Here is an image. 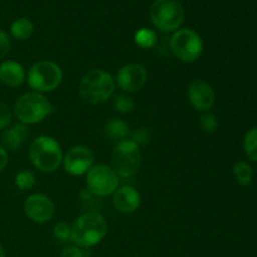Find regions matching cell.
Returning a JSON list of instances; mask_svg holds the SVG:
<instances>
[{"instance_id":"9","label":"cell","mask_w":257,"mask_h":257,"mask_svg":"<svg viewBox=\"0 0 257 257\" xmlns=\"http://www.w3.org/2000/svg\"><path fill=\"white\" fill-rule=\"evenodd\" d=\"M87 187L94 196L107 197L118 188V176L112 167L107 165H95L87 172Z\"/></svg>"},{"instance_id":"27","label":"cell","mask_w":257,"mask_h":257,"mask_svg":"<svg viewBox=\"0 0 257 257\" xmlns=\"http://www.w3.org/2000/svg\"><path fill=\"white\" fill-rule=\"evenodd\" d=\"M151 140V135H150V131L147 128H140V130L136 131L132 136V141L133 142L137 143L138 146L142 145H147Z\"/></svg>"},{"instance_id":"32","label":"cell","mask_w":257,"mask_h":257,"mask_svg":"<svg viewBox=\"0 0 257 257\" xmlns=\"http://www.w3.org/2000/svg\"><path fill=\"white\" fill-rule=\"evenodd\" d=\"M0 257H5V251H4V248H3L2 245H0Z\"/></svg>"},{"instance_id":"2","label":"cell","mask_w":257,"mask_h":257,"mask_svg":"<svg viewBox=\"0 0 257 257\" xmlns=\"http://www.w3.org/2000/svg\"><path fill=\"white\" fill-rule=\"evenodd\" d=\"M108 232L105 218L98 212H88L77 218L72 226L70 240L78 247H92L99 243Z\"/></svg>"},{"instance_id":"29","label":"cell","mask_w":257,"mask_h":257,"mask_svg":"<svg viewBox=\"0 0 257 257\" xmlns=\"http://www.w3.org/2000/svg\"><path fill=\"white\" fill-rule=\"evenodd\" d=\"M87 253L78 246H68L63 250L60 257H85Z\"/></svg>"},{"instance_id":"15","label":"cell","mask_w":257,"mask_h":257,"mask_svg":"<svg viewBox=\"0 0 257 257\" xmlns=\"http://www.w3.org/2000/svg\"><path fill=\"white\" fill-rule=\"evenodd\" d=\"M24 68L17 62L5 60L0 64V82L10 88H17L24 83Z\"/></svg>"},{"instance_id":"12","label":"cell","mask_w":257,"mask_h":257,"mask_svg":"<svg viewBox=\"0 0 257 257\" xmlns=\"http://www.w3.org/2000/svg\"><path fill=\"white\" fill-rule=\"evenodd\" d=\"M54 203L44 195H32L25 200L24 212L29 220L35 223H45L54 216Z\"/></svg>"},{"instance_id":"19","label":"cell","mask_w":257,"mask_h":257,"mask_svg":"<svg viewBox=\"0 0 257 257\" xmlns=\"http://www.w3.org/2000/svg\"><path fill=\"white\" fill-rule=\"evenodd\" d=\"M233 175H235L236 181H237L241 186H247L250 185L251 181H252V167H251L247 162L240 161V162H237L233 166Z\"/></svg>"},{"instance_id":"4","label":"cell","mask_w":257,"mask_h":257,"mask_svg":"<svg viewBox=\"0 0 257 257\" xmlns=\"http://www.w3.org/2000/svg\"><path fill=\"white\" fill-rule=\"evenodd\" d=\"M53 107L49 100L38 92L23 94L14 104V114L22 124H35L52 113Z\"/></svg>"},{"instance_id":"21","label":"cell","mask_w":257,"mask_h":257,"mask_svg":"<svg viewBox=\"0 0 257 257\" xmlns=\"http://www.w3.org/2000/svg\"><path fill=\"white\" fill-rule=\"evenodd\" d=\"M243 150L246 156L253 162H257V127L251 128L243 138Z\"/></svg>"},{"instance_id":"1","label":"cell","mask_w":257,"mask_h":257,"mask_svg":"<svg viewBox=\"0 0 257 257\" xmlns=\"http://www.w3.org/2000/svg\"><path fill=\"white\" fill-rule=\"evenodd\" d=\"M115 89V80L108 72L92 69L85 73L79 83L80 98L88 104H100L109 99Z\"/></svg>"},{"instance_id":"6","label":"cell","mask_w":257,"mask_h":257,"mask_svg":"<svg viewBox=\"0 0 257 257\" xmlns=\"http://www.w3.org/2000/svg\"><path fill=\"white\" fill-rule=\"evenodd\" d=\"M63 79L62 69L50 60H42L32 65L28 72V84L38 93L53 92Z\"/></svg>"},{"instance_id":"17","label":"cell","mask_w":257,"mask_h":257,"mask_svg":"<svg viewBox=\"0 0 257 257\" xmlns=\"http://www.w3.org/2000/svg\"><path fill=\"white\" fill-rule=\"evenodd\" d=\"M104 135L109 137L110 140L120 142L123 140H127L128 135H130V128H128L127 123L124 120L113 118L105 124Z\"/></svg>"},{"instance_id":"20","label":"cell","mask_w":257,"mask_h":257,"mask_svg":"<svg viewBox=\"0 0 257 257\" xmlns=\"http://www.w3.org/2000/svg\"><path fill=\"white\" fill-rule=\"evenodd\" d=\"M135 42L142 49H150V48H153L157 44V37H156V33L152 32L151 29L142 28V29L136 33Z\"/></svg>"},{"instance_id":"25","label":"cell","mask_w":257,"mask_h":257,"mask_svg":"<svg viewBox=\"0 0 257 257\" xmlns=\"http://www.w3.org/2000/svg\"><path fill=\"white\" fill-rule=\"evenodd\" d=\"M54 237L60 241H68L70 240V235H72V226H69L65 222H59L54 226Z\"/></svg>"},{"instance_id":"13","label":"cell","mask_w":257,"mask_h":257,"mask_svg":"<svg viewBox=\"0 0 257 257\" xmlns=\"http://www.w3.org/2000/svg\"><path fill=\"white\" fill-rule=\"evenodd\" d=\"M187 94L191 105L200 112H208L215 104V92L205 80H193L188 87Z\"/></svg>"},{"instance_id":"10","label":"cell","mask_w":257,"mask_h":257,"mask_svg":"<svg viewBox=\"0 0 257 257\" xmlns=\"http://www.w3.org/2000/svg\"><path fill=\"white\" fill-rule=\"evenodd\" d=\"M148 79V72L141 64H127L118 70L115 84L128 93L138 92L145 87Z\"/></svg>"},{"instance_id":"28","label":"cell","mask_w":257,"mask_h":257,"mask_svg":"<svg viewBox=\"0 0 257 257\" xmlns=\"http://www.w3.org/2000/svg\"><path fill=\"white\" fill-rule=\"evenodd\" d=\"M10 38L5 32L0 30V60L4 59L10 52Z\"/></svg>"},{"instance_id":"24","label":"cell","mask_w":257,"mask_h":257,"mask_svg":"<svg viewBox=\"0 0 257 257\" xmlns=\"http://www.w3.org/2000/svg\"><path fill=\"white\" fill-rule=\"evenodd\" d=\"M200 125L206 133H213L218 128L217 117L211 112H203L200 115Z\"/></svg>"},{"instance_id":"14","label":"cell","mask_w":257,"mask_h":257,"mask_svg":"<svg viewBox=\"0 0 257 257\" xmlns=\"http://www.w3.org/2000/svg\"><path fill=\"white\" fill-rule=\"evenodd\" d=\"M141 196L131 186H123L113 193V206L122 213H132L140 207Z\"/></svg>"},{"instance_id":"3","label":"cell","mask_w":257,"mask_h":257,"mask_svg":"<svg viewBox=\"0 0 257 257\" xmlns=\"http://www.w3.org/2000/svg\"><path fill=\"white\" fill-rule=\"evenodd\" d=\"M29 158L33 166L42 172L50 173L58 170L63 161L62 147L53 137L40 136L29 146Z\"/></svg>"},{"instance_id":"31","label":"cell","mask_w":257,"mask_h":257,"mask_svg":"<svg viewBox=\"0 0 257 257\" xmlns=\"http://www.w3.org/2000/svg\"><path fill=\"white\" fill-rule=\"evenodd\" d=\"M93 196H94V195H93V192H92V191H90L89 188H88V187H87V188H84V190L80 191V193H79V197L82 198L83 201L90 200V198H92Z\"/></svg>"},{"instance_id":"30","label":"cell","mask_w":257,"mask_h":257,"mask_svg":"<svg viewBox=\"0 0 257 257\" xmlns=\"http://www.w3.org/2000/svg\"><path fill=\"white\" fill-rule=\"evenodd\" d=\"M8 161H9V158H8L7 150H5L3 146H0V172H2L5 167H7Z\"/></svg>"},{"instance_id":"5","label":"cell","mask_w":257,"mask_h":257,"mask_svg":"<svg viewBox=\"0 0 257 257\" xmlns=\"http://www.w3.org/2000/svg\"><path fill=\"white\" fill-rule=\"evenodd\" d=\"M152 23L161 32H175L182 24L185 10L178 0H156L150 9Z\"/></svg>"},{"instance_id":"23","label":"cell","mask_w":257,"mask_h":257,"mask_svg":"<svg viewBox=\"0 0 257 257\" xmlns=\"http://www.w3.org/2000/svg\"><path fill=\"white\" fill-rule=\"evenodd\" d=\"M15 186L22 191L32 190L35 186L34 173L30 172V171L28 170L20 171V172L15 176Z\"/></svg>"},{"instance_id":"18","label":"cell","mask_w":257,"mask_h":257,"mask_svg":"<svg viewBox=\"0 0 257 257\" xmlns=\"http://www.w3.org/2000/svg\"><path fill=\"white\" fill-rule=\"evenodd\" d=\"M10 33L13 37L18 40H27L34 33V24L32 20L27 19V18H20L17 19L10 27Z\"/></svg>"},{"instance_id":"22","label":"cell","mask_w":257,"mask_h":257,"mask_svg":"<svg viewBox=\"0 0 257 257\" xmlns=\"http://www.w3.org/2000/svg\"><path fill=\"white\" fill-rule=\"evenodd\" d=\"M113 107H114V109L118 113L128 114V113H132L135 110L136 103L133 100V98L130 97V95L120 94L114 97V99H113Z\"/></svg>"},{"instance_id":"16","label":"cell","mask_w":257,"mask_h":257,"mask_svg":"<svg viewBox=\"0 0 257 257\" xmlns=\"http://www.w3.org/2000/svg\"><path fill=\"white\" fill-rule=\"evenodd\" d=\"M29 137V130L25 124H14L12 127L5 128L2 133V143L5 150L17 151L22 147L25 141Z\"/></svg>"},{"instance_id":"26","label":"cell","mask_w":257,"mask_h":257,"mask_svg":"<svg viewBox=\"0 0 257 257\" xmlns=\"http://www.w3.org/2000/svg\"><path fill=\"white\" fill-rule=\"evenodd\" d=\"M12 123V110L5 103L0 102V130H5Z\"/></svg>"},{"instance_id":"7","label":"cell","mask_w":257,"mask_h":257,"mask_svg":"<svg viewBox=\"0 0 257 257\" xmlns=\"http://www.w3.org/2000/svg\"><path fill=\"white\" fill-rule=\"evenodd\" d=\"M142 161L140 146L132 140H123L112 152V168L117 176L131 177L138 171Z\"/></svg>"},{"instance_id":"11","label":"cell","mask_w":257,"mask_h":257,"mask_svg":"<svg viewBox=\"0 0 257 257\" xmlns=\"http://www.w3.org/2000/svg\"><path fill=\"white\" fill-rule=\"evenodd\" d=\"M94 156L85 146H74L63 158L64 170L72 176H82L87 173L93 166Z\"/></svg>"},{"instance_id":"8","label":"cell","mask_w":257,"mask_h":257,"mask_svg":"<svg viewBox=\"0 0 257 257\" xmlns=\"http://www.w3.org/2000/svg\"><path fill=\"white\" fill-rule=\"evenodd\" d=\"M171 50L178 60L193 63L201 57L203 43L200 35L192 29H178L171 38Z\"/></svg>"}]
</instances>
